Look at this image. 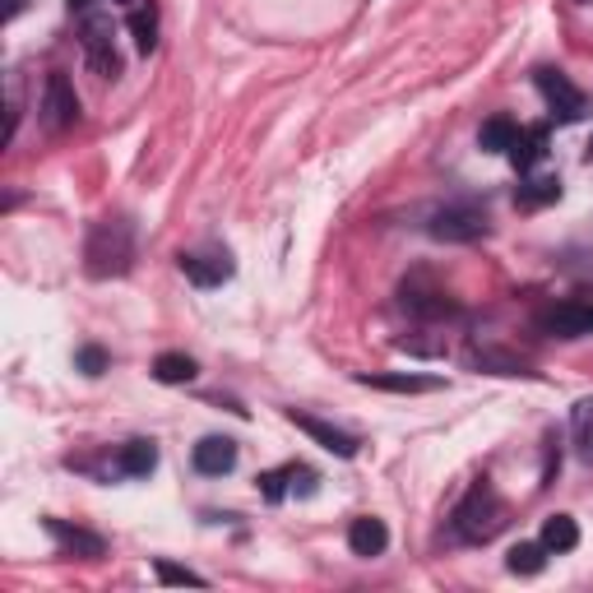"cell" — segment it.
I'll return each instance as SVG.
<instances>
[{"label":"cell","instance_id":"cell-31","mask_svg":"<svg viewBox=\"0 0 593 593\" xmlns=\"http://www.w3.org/2000/svg\"><path fill=\"white\" fill-rule=\"evenodd\" d=\"M589 159H593V139H589Z\"/></svg>","mask_w":593,"mask_h":593},{"label":"cell","instance_id":"cell-22","mask_svg":"<svg viewBox=\"0 0 593 593\" xmlns=\"http://www.w3.org/2000/svg\"><path fill=\"white\" fill-rule=\"evenodd\" d=\"M547 547L543 543H515L510 547V556H505V566H510L515 575H538V570H543L547 566Z\"/></svg>","mask_w":593,"mask_h":593},{"label":"cell","instance_id":"cell-26","mask_svg":"<svg viewBox=\"0 0 593 593\" xmlns=\"http://www.w3.org/2000/svg\"><path fill=\"white\" fill-rule=\"evenodd\" d=\"M79 371L84 376H102V371H108V353H102V348H79Z\"/></svg>","mask_w":593,"mask_h":593},{"label":"cell","instance_id":"cell-21","mask_svg":"<svg viewBox=\"0 0 593 593\" xmlns=\"http://www.w3.org/2000/svg\"><path fill=\"white\" fill-rule=\"evenodd\" d=\"M515 135H519V126H515L510 116H492V121H487V126L478 130V144H482V153H510Z\"/></svg>","mask_w":593,"mask_h":593},{"label":"cell","instance_id":"cell-5","mask_svg":"<svg viewBox=\"0 0 593 593\" xmlns=\"http://www.w3.org/2000/svg\"><path fill=\"white\" fill-rule=\"evenodd\" d=\"M181 274L190 278L195 288H223L228 278L237 274V260L228 247H200V251H181L177 255Z\"/></svg>","mask_w":593,"mask_h":593},{"label":"cell","instance_id":"cell-11","mask_svg":"<svg viewBox=\"0 0 593 593\" xmlns=\"http://www.w3.org/2000/svg\"><path fill=\"white\" fill-rule=\"evenodd\" d=\"M190 464H195V474L204 478H223L237 468V441L232 436H204V441L190 450Z\"/></svg>","mask_w":593,"mask_h":593},{"label":"cell","instance_id":"cell-2","mask_svg":"<svg viewBox=\"0 0 593 593\" xmlns=\"http://www.w3.org/2000/svg\"><path fill=\"white\" fill-rule=\"evenodd\" d=\"M505 529V501L496 496L492 482H474L468 496L455 505V533L464 543H492Z\"/></svg>","mask_w":593,"mask_h":593},{"label":"cell","instance_id":"cell-28","mask_svg":"<svg viewBox=\"0 0 593 593\" xmlns=\"http://www.w3.org/2000/svg\"><path fill=\"white\" fill-rule=\"evenodd\" d=\"M20 10H24V0H5V20H14Z\"/></svg>","mask_w":593,"mask_h":593},{"label":"cell","instance_id":"cell-15","mask_svg":"<svg viewBox=\"0 0 593 593\" xmlns=\"http://www.w3.org/2000/svg\"><path fill=\"white\" fill-rule=\"evenodd\" d=\"M126 28H130L135 47L149 56V51L159 47V5H153V0H139L135 10H126Z\"/></svg>","mask_w":593,"mask_h":593},{"label":"cell","instance_id":"cell-12","mask_svg":"<svg viewBox=\"0 0 593 593\" xmlns=\"http://www.w3.org/2000/svg\"><path fill=\"white\" fill-rule=\"evenodd\" d=\"M42 529L56 538V547L61 552H75V556H89V562H98L102 552H108V543H102L98 533L89 529H79V525H65V519H42Z\"/></svg>","mask_w":593,"mask_h":593},{"label":"cell","instance_id":"cell-6","mask_svg":"<svg viewBox=\"0 0 593 593\" xmlns=\"http://www.w3.org/2000/svg\"><path fill=\"white\" fill-rule=\"evenodd\" d=\"M79 42H84V61L93 65L98 79H121V56H116L112 20H108V14H89V20H84Z\"/></svg>","mask_w":593,"mask_h":593},{"label":"cell","instance_id":"cell-16","mask_svg":"<svg viewBox=\"0 0 593 593\" xmlns=\"http://www.w3.org/2000/svg\"><path fill=\"white\" fill-rule=\"evenodd\" d=\"M547 159V126H525L515 135V144H510V163L519 167V172H529V167H538Z\"/></svg>","mask_w":593,"mask_h":593},{"label":"cell","instance_id":"cell-17","mask_svg":"<svg viewBox=\"0 0 593 593\" xmlns=\"http://www.w3.org/2000/svg\"><path fill=\"white\" fill-rule=\"evenodd\" d=\"M153 468H159V445H153V441H130V445H121L116 474H126V478H149Z\"/></svg>","mask_w":593,"mask_h":593},{"label":"cell","instance_id":"cell-27","mask_svg":"<svg viewBox=\"0 0 593 593\" xmlns=\"http://www.w3.org/2000/svg\"><path fill=\"white\" fill-rule=\"evenodd\" d=\"M292 496H316V468H306V464H296V478H292Z\"/></svg>","mask_w":593,"mask_h":593},{"label":"cell","instance_id":"cell-19","mask_svg":"<svg viewBox=\"0 0 593 593\" xmlns=\"http://www.w3.org/2000/svg\"><path fill=\"white\" fill-rule=\"evenodd\" d=\"M195 376H200V366L186 353H163L159 362H153V380H163V386H190Z\"/></svg>","mask_w":593,"mask_h":593},{"label":"cell","instance_id":"cell-24","mask_svg":"<svg viewBox=\"0 0 593 593\" xmlns=\"http://www.w3.org/2000/svg\"><path fill=\"white\" fill-rule=\"evenodd\" d=\"M570 427H575V441H580V445L589 450V455H593V399H584V404H575Z\"/></svg>","mask_w":593,"mask_h":593},{"label":"cell","instance_id":"cell-30","mask_svg":"<svg viewBox=\"0 0 593 593\" xmlns=\"http://www.w3.org/2000/svg\"><path fill=\"white\" fill-rule=\"evenodd\" d=\"M112 5H121V10H135V5H139V0H112Z\"/></svg>","mask_w":593,"mask_h":593},{"label":"cell","instance_id":"cell-25","mask_svg":"<svg viewBox=\"0 0 593 593\" xmlns=\"http://www.w3.org/2000/svg\"><path fill=\"white\" fill-rule=\"evenodd\" d=\"M153 575H159V580L163 584H204V575H195V570H186V566H172V562H163V556H159V562H153Z\"/></svg>","mask_w":593,"mask_h":593},{"label":"cell","instance_id":"cell-3","mask_svg":"<svg viewBox=\"0 0 593 593\" xmlns=\"http://www.w3.org/2000/svg\"><path fill=\"white\" fill-rule=\"evenodd\" d=\"M79 93H75V84H70L65 70H51L47 84H42V126L51 135H65V130H75L79 126Z\"/></svg>","mask_w":593,"mask_h":593},{"label":"cell","instance_id":"cell-23","mask_svg":"<svg viewBox=\"0 0 593 593\" xmlns=\"http://www.w3.org/2000/svg\"><path fill=\"white\" fill-rule=\"evenodd\" d=\"M292 478H296V464H283V468H269V474H260V496L265 501H283L292 496Z\"/></svg>","mask_w":593,"mask_h":593},{"label":"cell","instance_id":"cell-9","mask_svg":"<svg viewBox=\"0 0 593 593\" xmlns=\"http://www.w3.org/2000/svg\"><path fill=\"white\" fill-rule=\"evenodd\" d=\"M533 79H538V93L547 98V108H552V116L562 121V126H570V121H580V116H584V108H589V102H584V93L575 89V84L562 75V70L543 65V70H538V75H533Z\"/></svg>","mask_w":593,"mask_h":593},{"label":"cell","instance_id":"cell-20","mask_svg":"<svg viewBox=\"0 0 593 593\" xmlns=\"http://www.w3.org/2000/svg\"><path fill=\"white\" fill-rule=\"evenodd\" d=\"M552 200H562V177H533L515 190V204L519 209H543Z\"/></svg>","mask_w":593,"mask_h":593},{"label":"cell","instance_id":"cell-13","mask_svg":"<svg viewBox=\"0 0 593 593\" xmlns=\"http://www.w3.org/2000/svg\"><path fill=\"white\" fill-rule=\"evenodd\" d=\"M348 547H353V556H380L390 547V529H386V519H376V515H357L353 525H348Z\"/></svg>","mask_w":593,"mask_h":593},{"label":"cell","instance_id":"cell-18","mask_svg":"<svg viewBox=\"0 0 593 593\" xmlns=\"http://www.w3.org/2000/svg\"><path fill=\"white\" fill-rule=\"evenodd\" d=\"M552 556H562V552H575L580 547V525H575L570 515H547L543 519V538H538Z\"/></svg>","mask_w":593,"mask_h":593},{"label":"cell","instance_id":"cell-29","mask_svg":"<svg viewBox=\"0 0 593 593\" xmlns=\"http://www.w3.org/2000/svg\"><path fill=\"white\" fill-rule=\"evenodd\" d=\"M89 5H93V0H70V14H84Z\"/></svg>","mask_w":593,"mask_h":593},{"label":"cell","instance_id":"cell-14","mask_svg":"<svg viewBox=\"0 0 593 593\" xmlns=\"http://www.w3.org/2000/svg\"><path fill=\"white\" fill-rule=\"evenodd\" d=\"M362 386L386 390V394H436L445 386L441 376H413V371H386V376H357Z\"/></svg>","mask_w":593,"mask_h":593},{"label":"cell","instance_id":"cell-1","mask_svg":"<svg viewBox=\"0 0 593 593\" xmlns=\"http://www.w3.org/2000/svg\"><path fill=\"white\" fill-rule=\"evenodd\" d=\"M135 265V228L126 218H98L84 241V269L89 278H121Z\"/></svg>","mask_w":593,"mask_h":593},{"label":"cell","instance_id":"cell-4","mask_svg":"<svg viewBox=\"0 0 593 593\" xmlns=\"http://www.w3.org/2000/svg\"><path fill=\"white\" fill-rule=\"evenodd\" d=\"M399 306L408 311L417 320H441V316H455V302H450V292L436 283L431 274H408L404 283H399Z\"/></svg>","mask_w":593,"mask_h":593},{"label":"cell","instance_id":"cell-10","mask_svg":"<svg viewBox=\"0 0 593 593\" xmlns=\"http://www.w3.org/2000/svg\"><path fill=\"white\" fill-rule=\"evenodd\" d=\"M288 422H292L296 431H306L316 445H325L329 455H339V459H353V455H357V436H348L343 427L325 422V417H311V413H296V408H288Z\"/></svg>","mask_w":593,"mask_h":593},{"label":"cell","instance_id":"cell-8","mask_svg":"<svg viewBox=\"0 0 593 593\" xmlns=\"http://www.w3.org/2000/svg\"><path fill=\"white\" fill-rule=\"evenodd\" d=\"M427 232L436 241H478V237H487V214L478 204H445L431 214Z\"/></svg>","mask_w":593,"mask_h":593},{"label":"cell","instance_id":"cell-7","mask_svg":"<svg viewBox=\"0 0 593 593\" xmlns=\"http://www.w3.org/2000/svg\"><path fill=\"white\" fill-rule=\"evenodd\" d=\"M538 329L552 339H584L593 335V296H570V302H556L538 316Z\"/></svg>","mask_w":593,"mask_h":593}]
</instances>
